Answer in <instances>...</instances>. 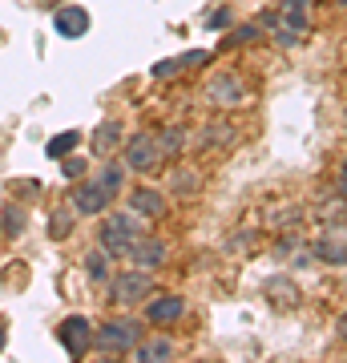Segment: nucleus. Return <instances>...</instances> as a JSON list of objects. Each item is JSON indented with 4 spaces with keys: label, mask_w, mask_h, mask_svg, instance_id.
Masks as SVG:
<instances>
[{
    "label": "nucleus",
    "mask_w": 347,
    "mask_h": 363,
    "mask_svg": "<svg viewBox=\"0 0 347 363\" xmlns=\"http://www.w3.org/2000/svg\"><path fill=\"white\" fill-rule=\"evenodd\" d=\"M142 234H145L142 214H133V210L109 214V210H105V222L97 226V247L117 262V259H129V250H133V242H138Z\"/></svg>",
    "instance_id": "obj_1"
},
{
    "label": "nucleus",
    "mask_w": 347,
    "mask_h": 363,
    "mask_svg": "<svg viewBox=\"0 0 347 363\" xmlns=\"http://www.w3.org/2000/svg\"><path fill=\"white\" fill-rule=\"evenodd\" d=\"M142 335H145V327L138 323V319L117 315V319H105V323L93 331V347L101 351V355H129V351L138 347Z\"/></svg>",
    "instance_id": "obj_2"
},
{
    "label": "nucleus",
    "mask_w": 347,
    "mask_h": 363,
    "mask_svg": "<svg viewBox=\"0 0 347 363\" xmlns=\"http://www.w3.org/2000/svg\"><path fill=\"white\" fill-rule=\"evenodd\" d=\"M158 291L154 283V271H121V274H109V298L114 303H121V307H138V303H145V298Z\"/></svg>",
    "instance_id": "obj_3"
},
{
    "label": "nucleus",
    "mask_w": 347,
    "mask_h": 363,
    "mask_svg": "<svg viewBox=\"0 0 347 363\" xmlns=\"http://www.w3.org/2000/svg\"><path fill=\"white\" fill-rule=\"evenodd\" d=\"M121 162H126L129 174H154V169L166 166V157H162V150H158V138L154 133H133L126 142V154H121Z\"/></svg>",
    "instance_id": "obj_4"
},
{
    "label": "nucleus",
    "mask_w": 347,
    "mask_h": 363,
    "mask_svg": "<svg viewBox=\"0 0 347 363\" xmlns=\"http://www.w3.org/2000/svg\"><path fill=\"white\" fill-rule=\"evenodd\" d=\"M202 97L214 105V109H243L250 93H246V81L238 77V73H219V77L206 81Z\"/></svg>",
    "instance_id": "obj_5"
},
{
    "label": "nucleus",
    "mask_w": 347,
    "mask_h": 363,
    "mask_svg": "<svg viewBox=\"0 0 347 363\" xmlns=\"http://www.w3.org/2000/svg\"><path fill=\"white\" fill-rule=\"evenodd\" d=\"M311 255L323 262V267H343L347 262V222H331L327 230L311 242Z\"/></svg>",
    "instance_id": "obj_6"
},
{
    "label": "nucleus",
    "mask_w": 347,
    "mask_h": 363,
    "mask_svg": "<svg viewBox=\"0 0 347 363\" xmlns=\"http://www.w3.org/2000/svg\"><path fill=\"white\" fill-rule=\"evenodd\" d=\"M57 343L65 347V355L85 359V351L93 347V323L85 319V315H69V319H61V327H57Z\"/></svg>",
    "instance_id": "obj_7"
},
{
    "label": "nucleus",
    "mask_w": 347,
    "mask_h": 363,
    "mask_svg": "<svg viewBox=\"0 0 347 363\" xmlns=\"http://www.w3.org/2000/svg\"><path fill=\"white\" fill-rule=\"evenodd\" d=\"M109 202H114V198L105 194L93 178L77 182V186H73V194H69V206L77 210L81 218H97V214H105V210H109Z\"/></svg>",
    "instance_id": "obj_8"
},
{
    "label": "nucleus",
    "mask_w": 347,
    "mask_h": 363,
    "mask_svg": "<svg viewBox=\"0 0 347 363\" xmlns=\"http://www.w3.org/2000/svg\"><path fill=\"white\" fill-rule=\"evenodd\" d=\"M182 315H186V298H182V295H170V291H154V295L145 298V323L170 327V323H178Z\"/></svg>",
    "instance_id": "obj_9"
},
{
    "label": "nucleus",
    "mask_w": 347,
    "mask_h": 363,
    "mask_svg": "<svg viewBox=\"0 0 347 363\" xmlns=\"http://www.w3.org/2000/svg\"><path fill=\"white\" fill-rule=\"evenodd\" d=\"M89 13H85V4H61L57 13H53V33L65 40H81L89 33Z\"/></svg>",
    "instance_id": "obj_10"
},
{
    "label": "nucleus",
    "mask_w": 347,
    "mask_h": 363,
    "mask_svg": "<svg viewBox=\"0 0 347 363\" xmlns=\"http://www.w3.org/2000/svg\"><path fill=\"white\" fill-rule=\"evenodd\" d=\"M166 259H170V247L150 230H145L142 238L133 242V250H129V262H138L142 271H158V267H166Z\"/></svg>",
    "instance_id": "obj_11"
},
{
    "label": "nucleus",
    "mask_w": 347,
    "mask_h": 363,
    "mask_svg": "<svg viewBox=\"0 0 347 363\" xmlns=\"http://www.w3.org/2000/svg\"><path fill=\"white\" fill-rule=\"evenodd\" d=\"M138 363H170L174 355H178V343L174 339H166V335H150V339H138V347L129 351Z\"/></svg>",
    "instance_id": "obj_12"
},
{
    "label": "nucleus",
    "mask_w": 347,
    "mask_h": 363,
    "mask_svg": "<svg viewBox=\"0 0 347 363\" xmlns=\"http://www.w3.org/2000/svg\"><path fill=\"white\" fill-rule=\"evenodd\" d=\"M129 210L142 214V218H162L166 214V194L154 186H133L129 190Z\"/></svg>",
    "instance_id": "obj_13"
},
{
    "label": "nucleus",
    "mask_w": 347,
    "mask_h": 363,
    "mask_svg": "<svg viewBox=\"0 0 347 363\" xmlns=\"http://www.w3.org/2000/svg\"><path fill=\"white\" fill-rule=\"evenodd\" d=\"M275 21L287 25V28H295V33H307L311 4H307V0H283V4H279V13H275Z\"/></svg>",
    "instance_id": "obj_14"
},
{
    "label": "nucleus",
    "mask_w": 347,
    "mask_h": 363,
    "mask_svg": "<svg viewBox=\"0 0 347 363\" xmlns=\"http://www.w3.org/2000/svg\"><path fill=\"white\" fill-rule=\"evenodd\" d=\"M117 145H121V125H117V121H101V125H97V133L89 138V150L97 157H114Z\"/></svg>",
    "instance_id": "obj_15"
},
{
    "label": "nucleus",
    "mask_w": 347,
    "mask_h": 363,
    "mask_svg": "<svg viewBox=\"0 0 347 363\" xmlns=\"http://www.w3.org/2000/svg\"><path fill=\"white\" fill-rule=\"evenodd\" d=\"M126 174H129V169H126V162H117V157H105L101 174H97L93 182H97V186H101V190H105L109 198H117L121 190H126Z\"/></svg>",
    "instance_id": "obj_16"
},
{
    "label": "nucleus",
    "mask_w": 347,
    "mask_h": 363,
    "mask_svg": "<svg viewBox=\"0 0 347 363\" xmlns=\"http://www.w3.org/2000/svg\"><path fill=\"white\" fill-rule=\"evenodd\" d=\"M202 190V178L194 174L190 166H182V169H170V194H182V198H194Z\"/></svg>",
    "instance_id": "obj_17"
},
{
    "label": "nucleus",
    "mask_w": 347,
    "mask_h": 363,
    "mask_svg": "<svg viewBox=\"0 0 347 363\" xmlns=\"http://www.w3.org/2000/svg\"><path fill=\"white\" fill-rule=\"evenodd\" d=\"M158 138V150H162V157H178L186 145H190V138H186V130L182 125H166L162 133H154Z\"/></svg>",
    "instance_id": "obj_18"
},
{
    "label": "nucleus",
    "mask_w": 347,
    "mask_h": 363,
    "mask_svg": "<svg viewBox=\"0 0 347 363\" xmlns=\"http://www.w3.org/2000/svg\"><path fill=\"white\" fill-rule=\"evenodd\" d=\"M234 138H238V130L234 125H226V121H210L202 130V150H214V145H234Z\"/></svg>",
    "instance_id": "obj_19"
},
{
    "label": "nucleus",
    "mask_w": 347,
    "mask_h": 363,
    "mask_svg": "<svg viewBox=\"0 0 347 363\" xmlns=\"http://www.w3.org/2000/svg\"><path fill=\"white\" fill-rule=\"evenodd\" d=\"M77 210L73 206H61L57 214H49V238H69L73 234V226H77Z\"/></svg>",
    "instance_id": "obj_20"
},
{
    "label": "nucleus",
    "mask_w": 347,
    "mask_h": 363,
    "mask_svg": "<svg viewBox=\"0 0 347 363\" xmlns=\"http://www.w3.org/2000/svg\"><path fill=\"white\" fill-rule=\"evenodd\" d=\"M81 262H85V274H89L93 283H109V262H114V259H109V255H105L101 247L89 250V255H85Z\"/></svg>",
    "instance_id": "obj_21"
},
{
    "label": "nucleus",
    "mask_w": 347,
    "mask_h": 363,
    "mask_svg": "<svg viewBox=\"0 0 347 363\" xmlns=\"http://www.w3.org/2000/svg\"><path fill=\"white\" fill-rule=\"evenodd\" d=\"M77 142H81L77 130H65L61 138H53V142L45 145V154H49V157H65V154H73V150H77Z\"/></svg>",
    "instance_id": "obj_22"
},
{
    "label": "nucleus",
    "mask_w": 347,
    "mask_h": 363,
    "mask_svg": "<svg viewBox=\"0 0 347 363\" xmlns=\"http://www.w3.org/2000/svg\"><path fill=\"white\" fill-rule=\"evenodd\" d=\"M0 230H4V234H21V230H25V210H21V206H9V210H4Z\"/></svg>",
    "instance_id": "obj_23"
},
{
    "label": "nucleus",
    "mask_w": 347,
    "mask_h": 363,
    "mask_svg": "<svg viewBox=\"0 0 347 363\" xmlns=\"http://www.w3.org/2000/svg\"><path fill=\"white\" fill-rule=\"evenodd\" d=\"M267 295H270V303L291 307V303H295V286H291V283H267Z\"/></svg>",
    "instance_id": "obj_24"
},
{
    "label": "nucleus",
    "mask_w": 347,
    "mask_h": 363,
    "mask_svg": "<svg viewBox=\"0 0 347 363\" xmlns=\"http://www.w3.org/2000/svg\"><path fill=\"white\" fill-rule=\"evenodd\" d=\"M61 169H65V178H69V182H81V178H85V162H81V157H69V154H65V157H61Z\"/></svg>",
    "instance_id": "obj_25"
},
{
    "label": "nucleus",
    "mask_w": 347,
    "mask_h": 363,
    "mask_svg": "<svg viewBox=\"0 0 347 363\" xmlns=\"http://www.w3.org/2000/svg\"><path fill=\"white\" fill-rule=\"evenodd\" d=\"M319 214H323V218H347V202H343V198H331V202H323Z\"/></svg>",
    "instance_id": "obj_26"
},
{
    "label": "nucleus",
    "mask_w": 347,
    "mask_h": 363,
    "mask_svg": "<svg viewBox=\"0 0 347 363\" xmlns=\"http://www.w3.org/2000/svg\"><path fill=\"white\" fill-rule=\"evenodd\" d=\"M258 37V25H246V28H234L231 45H243V40H255Z\"/></svg>",
    "instance_id": "obj_27"
},
{
    "label": "nucleus",
    "mask_w": 347,
    "mask_h": 363,
    "mask_svg": "<svg viewBox=\"0 0 347 363\" xmlns=\"http://www.w3.org/2000/svg\"><path fill=\"white\" fill-rule=\"evenodd\" d=\"M174 73H178V57H174V61H158L154 65V77H174Z\"/></svg>",
    "instance_id": "obj_28"
},
{
    "label": "nucleus",
    "mask_w": 347,
    "mask_h": 363,
    "mask_svg": "<svg viewBox=\"0 0 347 363\" xmlns=\"http://www.w3.org/2000/svg\"><path fill=\"white\" fill-rule=\"evenodd\" d=\"M210 25H231V9H219V13L210 16Z\"/></svg>",
    "instance_id": "obj_29"
},
{
    "label": "nucleus",
    "mask_w": 347,
    "mask_h": 363,
    "mask_svg": "<svg viewBox=\"0 0 347 363\" xmlns=\"http://www.w3.org/2000/svg\"><path fill=\"white\" fill-rule=\"evenodd\" d=\"M335 327H339V335H343V339H347V311H343V315H339V323H335Z\"/></svg>",
    "instance_id": "obj_30"
},
{
    "label": "nucleus",
    "mask_w": 347,
    "mask_h": 363,
    "mask_svg": "<svg viewBox=\"0 0 347 363\" xmlns=\"http://www.w3.org/2000/svg\"><path fill=\"white\" fill-rule=\"evenodd\" d=\"M4 343H9V331H4V323H0V351H4Z\"/></svg>",
    "instance_id": "obj_31"
},
{
    "label": "nucleus",
    "mask_w": 347,
    "mask_h": 363,
    "mask_svg": "<svg viewBox=\"0 0 347 363\" xmlns=\"http://www.w3.org/2000/svg\"><path fill=\"white\" fill-rule=\"evenodd\" d=\"M339 4H347V0H339Z\"/></svg>",
    "instance_id": "obj_32"
}]
</instances>
